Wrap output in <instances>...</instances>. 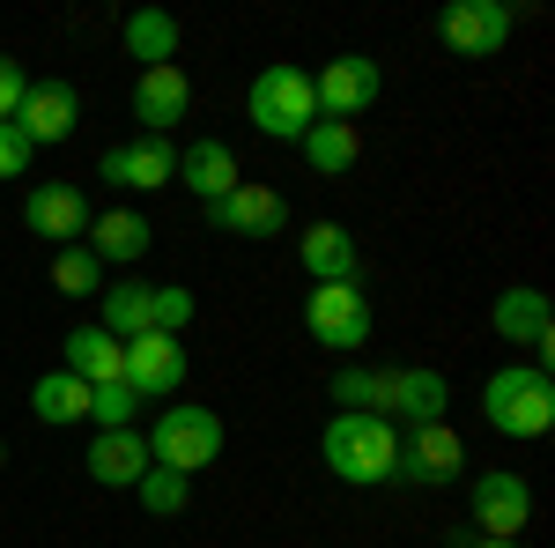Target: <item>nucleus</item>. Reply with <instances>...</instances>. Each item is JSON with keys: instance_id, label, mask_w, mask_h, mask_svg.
I'll list each match as a JSON object with an SVG mask.
<instances>
[{"instance_id": "f257e3e1", "label": "nucleus", "mask_w": 555, "mask_h": 548, "mask_svg": "<svg viewBox=\"0 0 555 548\" xmlns=\"http://www.w3.org/2000/svg\"><path fill=\"white\" fill-rule=\"evenodd\" d=\"M319 460L326 474H341L348 489H371V482H392V460H400V430L385 416H334L319 430Z\"/></svg>"}, {"instance_id": "f03ea898", "label": "nucleus", "mask_w": 555, "mask_h": 548, "mask_svg": "<svg viewBox=\"0 0 555 548\" xmlns=\"http://www.w3.org/2000/svg\"><path fill=\"white\" fill-rule=\"evenodd\" d=\"M481 416L496 437H548L555 430V379L541 364H504L481 385Z\"/></svg>"}, {"instance_id": "7ed1b4c3", "label": "nucleus", "mask_w": 555, "mask_h": 548, "mask_svg": "<svg viewBox=\"0 0 555 548\" xmlns=\"http://www.w3.org/2000/svg\"><path fill=\"white\" fill-rule=\"evenodd\" d=\"M245 119H253L267 141H304V133H311V119H319L311 75H304V67H289V60L259 67L253 89H245Z\"/></svg>"}, {"instance_id": "20e7f679", "label": "nucleus", "mask_w": 555, "mask_h": 548, "mask_svg": "<svg viewBox=\"0 0 555 548\" xmlns=\"http://www.w3.org/2000/svg\"><path fill=\"white\" fill-rule=\"evenodd\" d=\"M304 334L319 341V348H334V356H356L371 341V296H363V282H311Z\"/></svg>"}, {"instance_id": "39448f33", "label": "nucleus", "mask_w": 555, "mask_h": 548, "mask_svg": "<svg viewBox=\"0 0 555 548\" xmlns=\"http://www.w3.org/2000/svg\"><path fill=\"white\" fill-rule=\"evenodd\" d=\"M215 453H222V416L215 408H171V416H156V437H149V460L171 467V474H201V467H215Z\"/></svg>"}, {"instance_id": "423d86ee", "label": "nucleus", "mask_w": 555, "mask_h": 548, "mask_svg": "<svg viewBox=\"0 0 555 548\" xmlns=\"http://www.w3.org/2000/svg\"><path fill=\"white\" fill-rule=\"evenodd\" d=\"M311 97H319V119H363L371 104L385 97V75L371 52H341V60H326L319 75H311Z\"/></svg>"}, {"instance_id": "0eeeda50", "label": "nucleus", "mask_w": 555, "mask_h": 548, "mask_svg": "<svg viewBox=\"0 0 555 548\" xmlns=\"http://www.w3.org/2000/svg\"><path fill=\"white\" fill-rule=\"evenodd\" d=\"M512 8L504 0H452L444 15H437V38L452 44L460 60H496L504 44H512Z\"/></svg>"}, {"instance_id": "6e6552de", "label": "nucleus", "mask_w": 555, "mask_h": 548, "mask_svg": "<svg viewBox=\"0 0 555 548\" xmlns=\"http://www.w3.org/2000/svg\"><path fill=\"white\" fill-rule=\"evenodd\" d=\"M467 511H474V534H496V541H518L526 534V519H533V489H526V474H474L467 489Z\"/></svg>"}, {"instance_id": "1a4fd4ad", "label": "nucleus", "mask_w": 555, "mask_h": 548, "mask_svg": "<svg viewBox=\"0 0 555 548\" xmlns=\"http://www.w3.org/2000/svg\"><path fill=\"white\" fill-rule=\"evenodd\" d=\"M96 178L119 186V193H156V186H171V178H178V149H171V141H156V133L119 141V149L96 156Z\"/></svg>"}, {"instance_id": "9d476101", "label": "nucleus", "mask_w": 555, "mask_h": 548, "mask_svg": "<svg viewBox=\"0 0 555 548\" xmlns=\"http://www.w3.org/2000/svg\"><path fill=\"white\" fill-rule=\"evenodd\" d=\"M460 467H467L460 430H452V422H423V430H408V437H400V460H392V474H400V482H423V489H437V482H452Z\"/></svg>"}, {"instance_id": "9b49d317", "label": "nucleus", "mask_w": 555, "mask_h": 548, "mask_svg": "<svg viewBox=\"0 0 555 548\" xmlns=\"http://www.w3.org/2000/svg\"><path fill=\"white\" fill-rule=\"evenodd\" d=\"M208 222L222 238H282V222H289V201L274 193V186H259V178H237V193H222L208 208Z\"/></svg>"}, {"instance_id": "f8f14e48", "label": "nucleus", "mask_w": 555, "mask_h": 548, "mask_svg": "<svg viewBox=\"0 0 555 548\" xmlns=\"http://www.w3.org/2000/svg\"><path fill=\"white\" fill-rule=\"evenodd\" d=\"M75 119H82V97H75L67 82H30L8 127L23 133L30 149H52V141H67V133H75Z\"/></svg>"}, {"instance_id": "ddd939ff", "label": "nucleus", "mask_w": 555, "mask_h": 548, "mask_svg": "<svg viewBox=\"0 0 555 548\" xmlns=\"http://www.w3.org/2000/svg\"><path fill=\"white\" fill-rule=\"evenodd\" d=\"M23 222H30L38 238H52V253H60V245H82V238H89V193H82V186H67V178L30 186Z\"/></svg>"}, {"instance_id": "4468645a", "label": "nucleus", "mask_w": 555, "mask_h": 548, "mask_svg": "<svg viewBox=\"0 0 555 548\" xmlns=\"http://www.w3.org/2000/svg\"><path fill=\"white\" fill-rule=\"evenodd\" d=\"M193 371V356H185V341L178 334H133L127 341V385L141 400H156V393H178Z\"/></svg>"}, {"instance_id": "2eb2a0df", "label": "nucleus", "mask_w": 555, "mask_h": 548, "mask_svg": "<svg viewBox=\"0 0 555 548\" xmlns=\"http://www.w3.org/2000/svg\"><path fill=\"white\" fill-rule=\"evenodd\" d=\"M489 327L512 341V348H533V364L548 371V296L533 290V282H518V290H504L496 304H489Z\"/></svg>"}, {"instance_id": "dca6fc26", "label": "nucleus", "mask_w": 555, "mask_h": 548, "mask_svg": "<svg viewBox=\"0 0 555 548\" xmlns=\"http://www.w3.org/2000/svg\"><path fill=\"white\" fill-rule=\"evenodd\" d=\"M185 104H193V82H185V67H141V82H133V119H141V133H164L185 119Z\"/></svg>"}, {"instance_id": "f3484780", "label": "nucleus", "mask_w": 555, "mask_h": 548, "mask_svg": "<svg viewBox=\"0 0 555 548\" xmlns=\"http://www.w3.org/2000/svg\"><path fill=\"white\" fill-rule=\"evenodd\" d=\"M149 437L141 430H96L89 437V474H96V489H133L141 474H149Z\"/></svg>"}, {"instance_id": "a211bd4d", "label": "nucleus", "mask_w": 555, "mask_h": 548, "mask_svg": "<svg viewBox=\"0 0 555 548\" xmlns=\"http://www.w3.org/2000/svg\"><path fill=\"white\" fill-rule=\"evenodd\" d=\"M60 371H75L82 385H119L127 379V341H112L104 327H75L60 341Z\"/></svg>"}, {"instance_id": "6ab92c4d", "label": "nucleus", "mask_w": 555, "mask_h": 548, "mask_svg": "<svg viewBox=\"0 0 555 548\" xmlns=\"http://www.w3.org/2000/svg\"><path fill=\"white\" fill-rule=\"evenodd\" d=\"M89 253L104 259V267H133V259L156 245V222L149 215H133V208H112V215H89V238H82Z\"/></svg>"}, {"instance_id": "aec40b11", "label": "nucleus", "mask_w": 555, "mask_h": 548, "mask_svg": "<svg viewBox=\"0 0 555 548\" xmlns=\"http://www.w3.org/2000/svg\"><path fill=\"white\" fill-rule=\"evenodd\" d=\"M444 408H452V393H444V379L437 371H392V400H385V422H408V430H423V422H444Z\"/></svg>"}, {"instance_id": "412c9836", "label": "nucleus", "mask_w": 555, "mask_h": 548, "mask_svg": "<svg viewBox=\"0 0 555 548\" xmlns=\"http://www.w3.org/2000/svg\"><path fill=\"white\" fill-rule=\"evenodd\" d=\"M178 186H193L215 208L222 193H237V149H230V141H193V149H178Z\"/></svg>"}, {"instance_id": "4be33fe9", "label": "nucleus", "mask_w": 555, "mask_h": 548, "mask_svg": "<svg viewBox=\"0 0 555 548\" xmlns=\"http://www.w3.org/2000/svg\"><path fill=\"white\" fill-rule=\"evenodd\" d=\"M297 259L311 282H356V238H348L341 222H311L297 238Z\"/></svg>"}, {"instance_id": "5701e85b", "label": "nucleus", "mask_w": 555, "mask_h": 548, "mask_svg": "<svg viewBox=\"0 0 555 548\" xmlns=\"http://www.w3.org/2000/svg\"><path fill=\"white\" fill-rule=\"evenodd\" d=\"M297 149H304V164L319 170V178H348L356 156H363V133L348 127V119H311V133H304Z\"/></svg>"}, {"instance_id": "b1692460", "label": "nucleus", "mask_w": 555, "mask_h": 548, "mask_svg": "<svg viewBox=\"0 0 555 548\" xmlns=\"http://www.w3.org/2000/svg\"><path fill=\"white\" fill-rule=\"evenodd\" d=\"M149 296H156V282H112V290L96 296V327L112 341L149 334Z\"/></svg>"}, {"instance_id": "393cba45", "label": "nucleus", "mask_w": 555, "mask_h": 548, "mask_svg": "<svg viewBox=\"0 0 555 548\" xmlns=\"http://www.w3.org/2000/svg\"><path fill=\"white\" fill-rule=\"evenodd\" d=\"M127 52L141 60V67H171L178 60V15H164V8H133L127 15Z\"/></svg>"}, {"instance_id": "a878e982", "label": "nucleus", "mask_w": 555, "mask_h": 548, "mask_svg": "<svg viewBox=\"0 0 555 548\" xmlns=\"http://www.w3.org/2000/svg\"><path fill=\"white\" fill-rule=\"evenodd\" d=\"M334 400H341V416H385V400H392V371L348 364V371H334Z\"/></svg>"}, {"instance_id": "bb28decb", "label": "nucleus", "mask_w": 555, "mask_h": 548, "mask_svg": "<svg viewBox=\"0 0 555 548\" xmlns=\"http://www.w3.org/2000/svg\"><path fill=\"white\" fill-rule=\"evenodd\" d=\"M30 408H38L44 422H89V385L75 379V371H44V379L30 385Z\"/></svg>"}, {"instance_id": "cd10ccee", "label": "nucleus", "mask_w": 555, "mask_h": 548, "mask_svg": "<svg viewBox=\"0 0 555 548\" xmlns=\"http://www.w3.org/2000/svg\"><path fill=\"white\" fill-rule=\"evenodd\" d=\"M52 290L60 296H104V259L89 245H60L52 253Z\"/></svg>"}, {"instance_id": "c85d7f7f", "label": "nucleus", "mask_w": 555, "mask_h": 548, "mask_svg": "<svg viewBox=\"0 0 555 548\" xmlns=\"http://www.w3.org/2000/svg\"><path fill=\"white\" fill-rule=\"evenodd\" d=\"M133 497H141V511H156V519H178V511L193 505V482L171 474V467H149V474L133 482Z\"/></svg>"}, {"instance_id": "c756f323", "label": "nucleus", "mask_w": 555, "mask_h": 548, "mask_svg": "<svg viewBox=\"0 0 555 548\" xmlns=\"http://www.w3.org/2000/svg\"><path fill=\"white\" fill-rule=\"evenodd\" d=\"M141 408H149V400H141L127 379L119 385H89V422H96V430H133Z\"/></svg>"}, {"instance_id": "7c9ffc66", "label": "nucleus", "mask_w": 555, "mask_h": 548, "mask_svg": "<svg viewBox=\"0 0 555 548\" xmlns=\"http://www.w3.org/2000/svg\"><path fill=\"white\" fill-rule=\"evenodd\" d=\"M193 311H201V296L178 290V282H164V290L149 296V334H185V327H193Z\"/></svg>"}, {"instance_id": "2f4dec72", "label": "nucleus", "mask_w": 555, "mask_h": 548, "mask_svg": "<svg viewBox=\"0 0 555 548\" xmlns=\"http://www.w3.org/2000/svg\"><path fill=\"white\" fill-rule=\"evenodd\" d=\"M23 89H30V75H23V60H8V52H0V127L15 119V104H23Z\"/></svg>"}, {"instance_id": "473e14b6", "label": "nucleus", "mask_w": 555, "mask_h": 548, "mask_svg": "<svg viewBox=\"0 0 555 548\" xmlns=\"http://www.w3.org/2000/svg\"><path fill=\"white\" fill-rule=\"evenodd\" d=\"M30 156H38V149H30L23 133L0 127V178H23V170H30Z\"/></svg>"}, {"instance_id": "72a5a7b5", "label": "nucleus", "mask_w": 555, "mask_h": 548, "mask_svg": "<svg viewBox=\"0 0 555 548\" xmlns=\"http://www.w3.org/2000/svg\"><path fill=\"white\" fill-rule=\"evenodd\" d=\"M460 548H518V541H496V534H467Z\"/></svg>"}, {"instance_id": "f704fd0d", "label": "nucleus", "mask_w": 555, "mask_h": 548, "mask_svg": "<svg viewBox=\"0 0 555 548\" xmlns=\"http://www.w3.org/2000/svg\"><path fill=\"white\" fill-rule=\"evenodd\" d=\"M0 467H8V445H0Z\"/></svg>"}]
</instances>
